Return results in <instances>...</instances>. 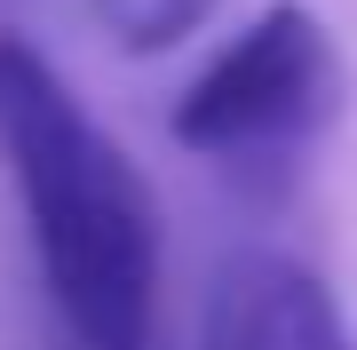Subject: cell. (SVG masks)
Wrapping results in <instances>:
<instances>
[{"label": "cell", "mask_w": 357, "mask_h": 350, "mask_svg": "<svg viewBox=\"0 0 357 350\" xmlns=\"http://www.w3.org/2000/svg\"><path fill=\"white\" fill-rule=\"evenodd\" d=\"M206 350H349V326L310 263L238 247L206 286Z\"/></svg>", "instance_id": "cell-3"}, {"label": "cell", "mask_w": 357, "mask_h": 350, "mask_svg": "<svg viewBox=\"0 0 357 350\" xmlns=\"http://www.w3.org/2000/svg\"><path fill=\"white\" fill-rule=\"evenodd\" d=\"M215 8L222 0H88V16L103 24V40H112L119 56H167V48H183Z\"/></svg>", "instance_id": "cell-4"}, {"label": "cell", "mask_w": 357, "mask_h": 350, "mask_svg": "<svg viewBox=\"0 0 357 350\" xmlns=\"http://www.w3.org/2000/svg\"><path fill=\"white\" fill-rule=\"evenodd\" d=\"M0 168L64 335L79 350H151L159 199L24 32H0Z\"/></svg>", "instance_id": "cell-1"}, {"label": "cell", "mask_w": 357, "mask_h": 350, "mask_svg": "<svg viewBox=\"0 0 357 350\" xmlns=\"http://www.w3.org/2000/svg\"><path fill=\"white\" fill-rule=\"evenodd\" d=\"M342 48L310 0H262L206 64L183 80L175 128L183 152L222 159V168H278L302 159L342 112Z\"/></svg>", "instance_id": "cell-2"}]
</instances>
